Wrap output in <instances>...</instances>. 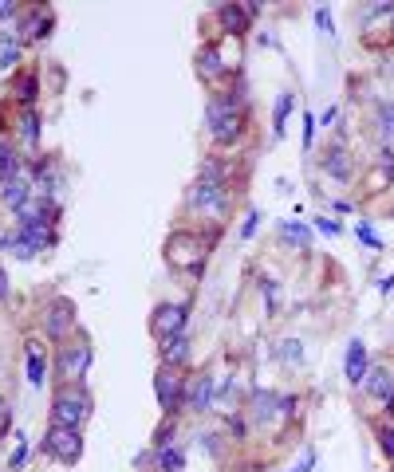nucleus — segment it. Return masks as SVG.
Here are the masks:
<instances>
[{
	"instance_id": "nucleus-1",
	"label": "nucleus",
	"mask_w": 394,
	"mask_h": 472,
	"mask_svg": "<svg viewBox=\"0 0 394 472\" xmlns=\"http://www.w3.org/2000/svg\"><path fill=\"white\" fill-rule=\"evenodd\" d=\"M205 126H209L217 146H237L241 134H245L241 95H217V99H209V107H205Z\"/></svg>"
},
{
	"instance_id": "nucleus-2",
	"label": "nucleus",
	"mask_w": 394,
	"mask_h": 472,
	"mask_svg": "<svg viewBox=\"0 0 394 472\" xmlns=\"http://www.w3.org/2000/svg\"><path fill=\"white\" fill-rule=\"evenodd\" d=\"M91 418V398L83 386H64L52 401V425L59 429H83V421Z\"/></svg>"
},
{
	"instance_id": "nucleus-3",
	"label": "nucleus",
	"mask_w": 394,
	"mask_h": 472,
	"mask_svg": "<svg viewBox=\"0 0 394 472\" xmlns=\"http://www.w3.org/2000/svg\"><path fill=\"white\" fill-rule=\"evenodd\" d=\"M229 205H233V193H229L225 182H193V189H190V209L193 213L221 220L229 213Z\"/></svg>"
},
{
	"instance_id": "nucleus-4",
	"label": "nucleus",
	"mask_w": 394,
	"mask_h": 472,
	"mask_svg": "<svg viewBox=\"0 0 394 472\" xmlns=\"http://www.w3.org/2000/svg\"><path fill=\"white\" fill-rule=\"evenodd\" d=\"M296 409V398H288V394H272V390H257L253 394V421L257 425H272V421H288Z\"/></svg>"
},
{
	"instance_id": "nucleus-5",
	"label": "nucleus",
	"mask_w": 394,
	"mask_h": 472,
	"mask_svg": "<svg viewBox=\"0 0 394 472\" xmlns=\"http://www.w3.org/2000/svg\"><path fill=\"white\" fill-rule=\"evenodd\" d=\"M202 252H205V244L193 232H174L166 240V260L174 264V268H197Z\"/></svg>"
},
{
	"instance_id": "nucleus-6",
	"label": "nucleus",
	"mask_w": 394,
	"mask_h": 472,
	"mask_svg": "<svg viewBox=\"0 0 394 472\" xmlns=\"http://www.w3.org/2000/svg\"><path fill=\"white\" fill-rule=\"evenodd\" d=\"M154 394H158V406L166 413H174L182 406V394H185V378L178 374V366H158V378H154Z\"/></svg>"
},
{
	"instance_id": "nucleus-7",
	"label": "nucleus",
	"mask_w": 394,
	"mask_h": 472,
	"mask_svg": "<svg viewBox=\"0 0 394 472\" xmlns=\"http://www.w3.org/2000/svg\"><path fill=\"white\" fill-rule=\"evenodd\" d=\"M44 449L55 456V461L75 464V461L83 456V437H79V429H59V425H52V433H47Z\"/></svg>"
},
{
	"instance_id": "nucleus-8",
	"label": "nucleus",
	"mask_w": 394,
	"mask_h": 472,
	"mask_svg": "<svg viewBox=\"0 0 394 472\" xmlns=\"http://www.w3.org/2000/svg\"><path fill=\"white\" fill-rule=\"evenodd\" d=\"M185 319H190L185 303H158L154 319H150V331H154L158 338H170V335H178V331H185Z\"/></svg>"
},
{
	"instance_id": "nucleus-9",
	"label": "nucleus",
	"mask_w": 394,
	"mask_h": 472,
	"mask_svg": "<svg viewBox=\"0 0 394 472\" xmlns=\"http://www.w3.org/2000/svg\"><path fill=\"white\" fill-rule=\"evenodd\" d=\"M87 366H91V346H87V343L67 346V350L59 354V378H64L67 386H83V378H87Z\"/></svg>"
},
{
	"instance_id": "nucleus-10",
	"label": "nucleus",
	"mask_w": 394,
	"mask_h": 472,
	"mask_svg": "<svg viewBox=\"0 0 394 472\" xmlns=\"http://www.w3.org/2000/svg\"><path fill=\"white\" fill-rule=\"evenodd\" d=\"M44 327H47V335H52V338H67V335H71V327H75V307H71V300H52V303H47Z\"/></svg>"
},
{
	"instance_id": "nucleus-11",
	"label": "nucleus",
	"mask_w": 394,
	"mask_h": 472,
	"mask_svg": "<svg viewBox=\"0 0 394 472\" xmlns=\"http://www.w3.org/2000/svg\"><path fill=\"white\" fill-rule=\"evenodd\" d=\"M213 394H217L213 374H197V382H193L190 394H185V409H190V413H209V409H213Z\"/></svg>"
},
{
	"instance_id": "nucleus-12",
	"label": "nucleus",
	"mask_w": 394,
	"mask_h": 472,
	"mask_svg": "<svg viewBox=\"0 0 394 472\" xmlns=\"http://www.w3.org/2000/svg\"><path fill=\"white\" fill-rule=\"evenodd\" d=\"M47 28H52V12H40V8H28L24 20H20V44H36V40L47 36Z\"/></svg>"
},
{
	"instance_id": "nucleus-13",
	"label": "nucleus",
	"mask_w": 394,
	"mask_h": 472,
	"mask_svg": "<svg viewBox=\"0 0 394 472\" xmlns=\"http://www.w3.org/2000/svg\"><path fill=\"white\" fill-rule=\"evenodd\" d=\"M197 75H202L205 83H221V79H225V75H229V64L221 59V52H217V47H213V44L197 52Z\"/></svg>"
},
{
	"instance_id": "nucleus-14",
	"label": "nucleus",
	"mask_w": 394,
	"mask_h": 472,
	"mask_svg": "<svg viewBox=\"0 0 394 472\" xmlns=\"http://www.w3.org/2000/svg\"><path fill=\"white\" fill-rule=\"evenodd\" d=\"M158 468L162 472H185V453L178 449V441H174L170 429H166L162 441H158Z\"/></svg>"
},
{
	"instance_id": "nucleus-15",
	"label": "nucleus",
	"mask_w": 394,
	"mask_h": 472,
	"mask_svg": "<svg viewBox=\"0 0 394 472\" xmlns=\"http://www.w3.org/2000/svg\"><path fill=\"white\" fill-rule=\"evenodd\" d=\"M323 173L335 177V182H351V173H355V162L343 146H331L328 154H323Z\"/></svg>"
},
{
	"instance_id": "nucleus-16",
	"label": "nucleus",
	"mask_w": 394,
	"mask_h": 472,
	"mask_svg": "<svg viewBox=\"0 0 394 472\" xmlns=\"http://www.w3.org/2000/svg\"><path fill=\"white\" fill-rule=\"evenodd\" d=\"M367 370H371V366H367V346H363V343L355 338V343L347 346V358H343V374H347V382H351V386H363Z\"/></svg>"
},
{
	"instance_id": "nucleus-17",
	"label": "nucleus",
	"mask_w": 394,
	"mask_h": 472,
	"mask_svg": "<svg viewBox=\"0 0 394 472\" xmlns=\"http://www.w3.org/2000/svg\"><path fill=\"white\" fill-rule=\"evenodd\" d=\"M32 197H36V189H32V182H28V177H12V182L0 185V201H4L8 209H16V213L24 209Z\"/></svg>"
},
{
	"instance_id": "nucleus-18",
	"label": "nucleus",
	"mask_w": 394,
	"mask_h": 472,
	"mask_svg": "<svg viewBox=\"0 0 394 472\" xmlns=\"http://www.w3.org/2000/svg\"><path fill=\"white\" fill-rule=\"evenodd\" d=\"M363 386H367V394H371V398L386 401V406L394 401V374H390V370H367Z\"/></svg>"
},
{
	"instance_id": "nucleus-19",
	"label": "nucleus",
	"mask_w": 394,
	"mask_h": 472,
	"mask_svg": "<svg viewBox=\"0 0 394 472\" xmlns=\"http://www.w3.org/2000/svg\"><path fill=\"white\" fill-rule=\"evenodd\" d=\"M185 358H190V335H185V331L162 338V362L166 366H182Z\"/></svg>"
},
{
	"instance_id": "nucleus-20",
	"label": "nucleus",
	"mask_w": 394,
	"mask_h": 472,
	"mask_svg": "<svg viewBox=\"0 0 394 472\" xmlns=\"http://www.w3.org/2000/svg\"><path fill=\"white\" fill-rule=\"evenodd\" d=\"M20 59V32L16 28H4L0 32V71H12Z\"/></svg>"
},
{
	"instance_id": "nucleus-21",
	"label": "nucleus",
	"mask_w": 394,
	"mask_h": 472,
	"mask_svg": "<svg viewBox=\"0 0 394 472\" xmlns=\"http://www.w3.org/2000/svg\"><path fill=\"white\" fill-rule=\"evenodd\" d=\"M221 16V24L229 28L233 36H245L248 32V8H237V4H225V8L217 12Z\"/></svg>"
},
{
	"instance_id": "nucleus-22",
	"label": "nucleus",
	"mask_w": 394,
	"mask_h": 472,
	"mask_svg": "<svg viewBox=\"0 0 394 472\" xmlns=\"http://www.w3.org/2000/svg\"><path fill=\"white\" fill-rule=\"evenodd\" d=\"M20 142H24L28 150H36V146H40V114L32 107L20 114Z\"/></svg>"
},
{
	"instance_id": "nucleus-23",
	"label": "nucleus",
	"mask_w": 394,
	"mask_h": 472,
	"mask_svg": "<svg viewBox=\"0 0 394 472\" xmlns=\"http://www.w3.org/2000/svg\"><path fill=\"white\" fill-rule=\"evenodd\" d=\"M197 182H225L229 185V162L225 158H205L197 170Z\"/></svg>"
},
{
	"instance_id": "nucleus-24",
	"label": "nucleus",
	"mask_w": 394,
	"mask_h": 472,
	"mask_svg": "<svg viewBox=\"0 0 394 472\" xmlns=\"http://www.w3.org/2000/svg\"><path fill=\"white\" fill-rule=\"evenodd\" d=\"M12 177H20V158L8 142H0V185L12 182Z\"/></svg>"
},
{
	"instance_id": "nucleus-25",
	"label": "nucleus",
	"mask_w": 394,
	"mask_h": 472,
	"mask_svg": "<svg viewBox=\"0 0 394 472\" xmlns=\"http://www.w3.org/2000/svg\"><path fill=\"white\" fill-rule=\"evenodd\" d=\"M28 382H32V386H44L47 382V362L40 358L36 343H28Z\"/></svg>"
},
{
	"instance_id": "nucleus-26",
	"label": "nucleus",
	"mask_w": 394,
	"mask_h": 472,
	"mask_svg": "<svg viewBox=\"0 0 394 472\" xmlns=\"http://www.w3.org/2000/svg\"><path fill=\"white\" fill-rule=\"evenodd\" d=\"M280 232H284L288 240H296V244H300L303 252H308V248H312V232H308V228H303L300 220H284V225H280Z\"/></svg>"
},
{
	"instance_id": "nucleus-27",
	"label": "nucleus",
	"mask_w": 394,
	"mask_h": 472,
	"mask_svg": "<svg viewBox=\"0 0 394 472\" xmlns=\"http://www.w3.org/2000/svg\"><path fill=\"white\" fill-rule=\"evenodd\" d=\"M288 110H292V91H284L280 99H276V110H272V134H284Z\"/></svg>"
},
{
	"instance_id": "nucleus-28",
	"label": "nucleus",
	"mask_w": 394,
	"mask_h": 472,
	"mask_svg": "<svg viewBox=\"0 0 394 472\" xmlns=\"http://www.w3.org/2000/svg\"><path fill=\"white\" fill-rule=\"evenodd\" d=\"M260 288H265V303H268V315H276V311H280V283H276V280H265V283H260Z\"/></svg>"
},
{
	"instance_id": "nucleus-29",
	"label": "nucleus",
	"mask_w": 394,
	"mask_h": 472,
	"mask_svg": "<svg viewBox=\"0 0 394 472\" xmlns=\"http://www.w3.org/2000/svg\"><path fill=\"white\" fill-rule=\"evenodd\" d=\"M378 130H383V138H394V102L378 110Z\"/></svg>"
},
{
	"instance_id": "nucleus-30",
	"label": "nucleus",
	"mask_w": 394,
	"mask_h": 472,
	"mask_svg": "<svg viewBox=\"0 0 394 472\" xmlns=\"http://www.w3.org/2000/svg\"><path fill=\"white\" fill-rule=\"evenodd\" d=\"M280 358H284V362H300L303 358L300 343H296V338H284V343H280Z\"/></svg>"
},
{
	"instance_id": "nucleus-31",
	"label": "nucleus",
	"mask_w": 394,
	"mask_h": 472,
	"mask_svg": "<svg viewBox=\"0 0 394 472\" xmlns=\"http://www.w3.org/2000/svg\"><path fill=\"white\" fill-rule=\"evenodd\" d=\"M378 445H383V453L394 461V429L390 425H378Z\"/></svg>"
},
{
	"instance_id": "nucleus-32",
	"label": "nucleus",
	"mask_w": 394,
	"mask_h": 472,
	"mask_svg": "<svg viewBox=\"0 0 394 472\" xmlns=\"http://www.w3.org/2000/svg\"><path fill=\"white\" fill-rule=\"evenodd\" d=\"M315 114H303V150H312V142H315Z\"/></svg>"
},
{
	"instance_id": "nucleus-33",
	"label": "nucleus",
	"mask_w": 394,
	"mask_h": 472,
	"mask_svg": "<svg viewBox=\"0 0 394 472\" xmlns=\"http://www.w3.org/2000/svg\"><path fill=\"white\" fill-rule=\"evenodd\" d=\"M355 232H359V240H363V244H371V248H383V244H378V236L371 232L367 225H355Z\"/></svg>"
},
{
	"instance_id": "nucleus-34",
	"label": "nucleus",
	"mask_w": 394,
	"mask_h": 472,
	"mask_svg": "<svg viewBox=\"0 0 394 472\" xmlns=\"http://www.w3.org/2000/svg\"><path fill=\"white\" fill-rule=\"evenodd\" d=\"M257 220H260V213H257V209H253V213L245 217V225H241V236H245V240H248L253 232H257Z\"/></svg>"
},
{
	"instance_id": "nucleus-35",
	"label": "nucleus",
	"mask_w": 394,
	"mask_h": 472,
	"mask_svg": "<svg viewBox=\"0 0 394 472\" xmlns=\"http://www.w3.org/2000/svg\"><path fill=\"white\" fill-rule=\"evenodd\" d=\"M12 429V409H8V401L0 398V433H8Z\"/></svg>"
},
{
	"instance_id": "nucleus-36",
	"label": "nucleus",
	"mask_w": 394,
	"mask_h": 472,
	"mask_svg": "<svg viewBox=\"0 0 394 472\" xmlns=\"http://www.w3.org/2000/svg\"><path fill=\"white\" fill-rule=\"evenodd\" d=\"M32 91H36V79H32V75H28V79H20V99H24V102H32V99H36Z\"/></svg>"
},
{
	"instance_id": "nucleus-37",
	"label": "nucleus",
	"mask_w": 394,
	"mask_h": 472,
	"mask_svg": "<svg viewBox=\"0 0 394 472\" xmlns=\"http://www.w3.org/2000/svg\"><path fill=\"white\" fill-rule=\"evenodd\" d=\"M378 165H383L386 177H394V150H383V154H378Z\"/></svg>"
},
{
	"instance_id": "nucleus-38",
	"label": "nucleus",
	"mask_w": 394,
	"mask_h": 472,
	"mask_svg": "<svg viewBox=\"0 0 394 472\" xmlns=\"http://www.w3.org/2000/svg\"><path fill=\"white\" fill-rule=\"evenodd\" d=\"M24 456H28V441L20 437V445H16V453H12V464H8V468H20V464H24Z\"/></svg>"
},
{
	"instance_id": "nucleus-39",
	"label": "nucleus",
	"mask_w": 394,
	"mask_h": 472,
	"mask_svg": "<svg viewBox=\"0 0 394 472\" xmlns=\"http://www.w3.org/2000/svg\"><path fill=\"white\" fill-rule=\"evenodd\" d=\"M315 24H320L323 32L331 36V12H328V8H320V12H315Z\"/></svg>"
},
{
	"instance_id": "nucleus-40",
	"label": "nucleus",
	"mask_w": 394,
	"mask_h": 472,
	"mask_svg": "<svg viewBox=\"0 0 394 472\" xmlns=\"http://www.w3.org/2000/svg\"><path fill=\"white\" fill-rule=\"evenodd\" d=\"M315 228H320V232H328V236H335V232H340V225H335V220H315Z\"/></svg>"
},
{
	"instance_id": "nucleus-41",
	"label": "nucleus",
	"mask_w": 394,
	"mask_h": 472,
	"mask_svg": "<svg viewBox=\"0 0 394 472\" xmlns=\"http://www.w3.org/2000/svg\"><path fill=\"white\" fill-rule=\"evenodd\" d=\"M12 16H16V4H12V0H8V4L0 0V20H12Z\"/></svg>"
},
{
	"instance_id": "nucleus-42",
	"label": "nucleus",
	"mask_w": 394,
	"mask_h": 472,
	"mask_svg": "<svg viewBox=\"0 0 394 472\" xmlns=\"http://www.w3.org/2000/svg\"><path fill=\"white\" fill-rule=\"evenodd\" d=\"M378 291H383V295H390V291H394V276H386V280H378Z\"/></svg>"
},
{
	"instance_id": "nucleus-43",
	"label": "nucleus",
	"mask_w": 394,
	"mask_h": 472,
	"mask_svg": "<svg viewBox=\"0 0 394 472\" xmlns=\"http://www.w3.org/2000/svg\"><path fill=\"white\" fill-rule=\"evenodd\" d=\"M0 300H8V276L0 272Z\"/></svg>"
}]
</instances>
